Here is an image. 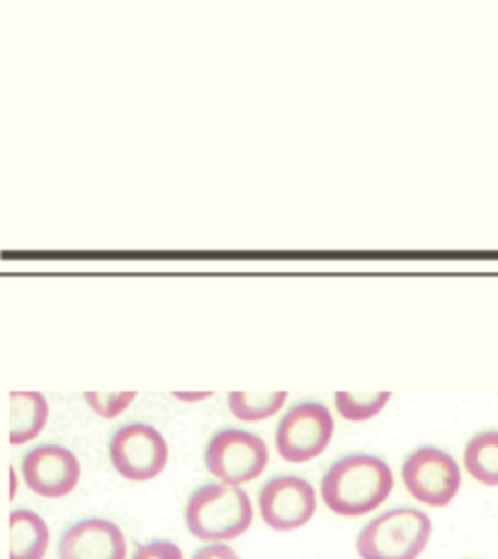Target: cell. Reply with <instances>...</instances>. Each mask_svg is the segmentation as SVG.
<instances>
[{"instance_id":"cell-4","label":"cell","mask_w":498,"mask_h":559,"mask_svg":"<svg viewBox=\"0 0 498 559\" xmlns=\"http://www.w3.org/2000/svg\"><path fill=\"white\" fill-rule=\"evenodd\" d=\"M265 440L244 428H222L204 445V467L216 481L241 487L261 477L268 467Z\"/></svg>"},{"instance_id":"cell-8","label":"cell","mask_w":498,"mask_h":559,"mask_svg":"<svg viewBox=\"0 0 498 559\" xmlns=\"http://www.w3.org/2000/svg\"><path fill=\"white\" fill-rule=\"evenodd\" d=\"M258 511L268 528L277 533L299 531L317 513V489L297 475L270 477L258 489Z\"/></svg>"},{"instance_id":"cell-13","label":"cell","mask_w":498,"mask_h":559,"mask_svg":"<svg viewBox=\"0 0 498 559\" xmlns=\"http://www.w3.org/2000/svg\"><path fill=\"white\" fill-rule=\"evenodd\" d=\"M462 462L474 481L498 487V431L474 433L464 445Z\"/></svg>"},{"instance_id":"cell-3","label":"cell","mask_w":498,"mask_h":559,"mask_svg":"<svg viewBox=\"0 0 498 559\" xmlns=\"http://www.w3.org/2000/svg\"><path fill=\"white\" fill-rule=\"evenodd\" d=\"M432 537L430 515L394 507L367 521L355 537L360 559H418Z\"/></svg>"},{"instance_id":"cell-2","label":"cell","mask_w":498,"mask_h":559,"mask_svg":"<svg viewBox=\"0 0 498 559\" xmlns=\"http://www.w3.org/2000/svg\"><path fill=\"white\" fill-rule=\"evenodd\" d=\"M186 525L192 537L208 543H229L253 523L251 497L234 484H200L186 501Z\"/></svg>"},{"instance_id":"cell-6","label":"cell","mask_w":498,"mask_h":559,"mask_svg":"<svg viewBox=\"0 0 498 559\" xmlns=\"http://www.w3.org/2000/svg\"><path fill=\"white\" fill-rule=\"evenodd\" d=\"M335 431L327 404L305 400L283 414L275 428V450L285 462H309L331 445Z\"/></svg>"},{"instance_id":"cell-17","label":"cell","mask_w":498,"mask_h":559,"mask_svg":"<svg viewBox=\"0 0 498 559\" xmlns=\"http://www.w3.org/2000/svg\"><path fill=\"white\" fill-rule=\"evenodd\" d=\"M129 559H186L180 547L173 540H149L137 545V550Z\"/></svg>"},{"instance_id":"cell-20","label":"cell","mask_w":498,"mask_h":559,"mask_svg":"<svg viewBox=\"0 0 498 559\" xmlns=\"http://www.w3.org/2000/svg\"><path fill=\"white\" fill-rule=\"evenodd\" d=\"M17 493V472L15 467H10V499H15Z\"/></svg>"},{"instance_id":"cell-11","label":"cell","mask_w":498,"mask_h":559,"mask_svg":"<svg viewBox=\"0 0 498 559\" xmlns=\"http://www.w3.org/2000/svg\"><path fill=\"white\" fill-rule=\"evenodd\" d=\"M49 421V402L42 392H10V443L25 445L35 440Z\"/></svg>"},{"instance_id":"cell-9","label":"cell","mask_w":498,"mask_h":559,"mask_svg":"<svg viewBox=\"0 0 498 559\" xmlns=\"http://www.w3.org/2000/svg\"><path fill=\"white\" fill-rule=\"evenodd\" d=\"M20 472H23L27 489L45 499L69 497L81 481L79 457H75L73 450L57 443H45L27 450L23 462H20Z\"/></svg>"},{"instance_id":"cell-1","label":"cell","mask_w":498,"mask_h":559,"mask_svg":"<svg viewBox=\"0 0 498 559\" xmlns=\"http://www.w3.org/2000/svg\"><path fill=\"white\" fill-rule=\"evenodd\" d=\"M392 489V467L370 453H351L331 462L319 484L321 501L343 519H357L380 509Z\"/></svg>"},{"instance_id":"cell-16","label":"cell","mask_w":498,"mask_h":559,"mask_svg":"<svg viewBox=\"0 0 498 559\" xmlns=\"http://www.w3.org/2000/svg\"><path fill=\"white\" fill-rule=\"evenodd\" d=\"M83 396L100 418H117L137 400V392H85Z\"/></svg>"},{"instance_id":"cell-5","label":"cell","mask_w":498,"mask_h":559,"mask_svg":"<svg viewBox=\"0 0 498 559\" xmlns=\"http://www.w3.org/2000/svg\"><path fill=\"white\" fill-rule=\"evenodd\" d=\"M402 481L418 503L442 509L454 501L462 487V469L446 450L418 445L402 462Z\"/></svg>"},{"instance_id":"cell-12","label":"cell","mask_w":498,"mask_h":559,"mask_svg":"<svg viewBox=\"0 0 498 559\" xmlns=\"http://www.w3.org/2000/svg\"><path fill=\"white\" fill-rule=\"evenodd\" d=\"M49 525L29 509L10 511V559H45L49 550Z\"/></svg>"},{"instance_id":"cell-18","label":"cell","mask_w":498,"mask_h":559,"mask_svg":"<svg viewBox=\"0 0 498 559\" xmlns=\"http://www.w3.org/2000/svg\"><path fill=\"white\" fill-rule=\"evenodd\" d=\"M192 559H241L226 543H208L192 552Z\"/></svg>"},{"instance_id":"cell-10","label":"cell","mask_w":498,"mask_h":559,"mask_svg":"<svg viewBox=\"0 0 498 559\" xmlns=\"http://www.w3.org/2000/svg\"><path fill=\"white\" fill-rule=\"evenodd\" d=\"M59 559H127V537L110 519H81L59 537Z\"/></svg>"},{"instance_id":"cell-19","label":"cell","mask_w":498,"mask_h":559,"mask_svg":"<svg viewBox=\"0 0 498 559\" xmlns=\"http://www.w3.org/2000/svg\"><path fill=\"white\" fill-rule=\"evenodd\" d=\"M173 396L180 402H202V400H210L212 392H173Z\"/></svg>"},{"instance_id":"cell-14","label":"cell","mask_w":498,"mask_h":559,"mask_svg":"<svg viewBox=\"0 0 498 559\" xmlns=\"http://www.w3.org/2000/svg\"><path fill=\"white\" fill-rule=\"evenodd\" d=\"M287 402V392H229L226 396V404H229V412L238 418V421L256 424L265 421V418L275 416L280 408Z\"/></svg>"},{"instance_id":"cell-7","label":"cell","mask_w":498,"mask_h":559,"mask_svg":"<svg viewBox=\"0 0 498 559\" xmlns=\"http://www.w3.org/2000/svg\"><path fill=\"white\" fill-rule=\"evenodd\" d=\"M112 467L129 481L156 479L168 465V443L156 426L134 421L117 428L107 445Z\"/></svg>"},{"instance_id":"cell-15","label":"cell","mask_w":498,"mask_h":559,"mask_svg":"<svg viewBox=\"0 0 498 559\" xmlns=\"http://www.w3.org/2000/svg\"><path fill=\"white\" fill-rule=\"evenodd\" d=\"M392 400V392H335L333 404L341 418L353 424L370 421Z\"/></svg>"}]
</instances>
